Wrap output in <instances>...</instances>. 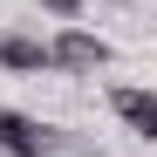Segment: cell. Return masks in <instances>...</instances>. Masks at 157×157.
<instances>
[{
  "label": "cell",
  "instance_id": "4",
  "mask_svg": "<svg viewBox=\"0 0 157 157\" xmlns=\"http://www.w3.org/2000/svg\"><path fill=\"white\" fill-rule=\"evenodd\" d=\"M109 109L137 130V137L157 144V96H150V89H109Z\"/></svg>",
  "mask_w": 157,
  "mask_h": 157
},
{
  "label": "cell",
  "instance_id": "2",
  "mask_svg": "<svg viewBox=\"0 0 157 157\" xmlns=\"http://www.w3.org/2000/svg\"><path fill=\"white\" fill-rule=\"evenodd\" d=\"M0 150L7 157H48L55 137H48V123H34L28 109H7V102H0Z\"/></svg>",
  "mask_w": 157,
  "mask_h": 157
},
{
  "label": "cell",
  "instance_id": "1",
  "mask_svg": "<svg viewBox=\"0 0 157 157\" xmlns=\"http://www.w3.org/2000/svg\"><path fill=\"white\" fill-rule=\"evenodd\" d=\"M48 55H55V68H68V75H96L102 62H109V41L68 21V28H62L55 41H48Z\"/></svg>",
  "mask_w": 157,
  "mask_h": 157
},
{
  "label": "cell",
  "instance_id": "3",
  "mask_svg": "<svg viewBox=\"0 0 157 157\" xmlns=\"http://www.w3.org/2000/svg\"><path fill=\"white\" fill-rule=\"evenodd\" d=\"M0 68H14V75H48L55 55H48V41H34V34H0Z\"/></svg>",
  "mask_w": 157,
  "mask_h": 157
},
{
  "label": "cell",
  "instance_id": "5",
  "mask_svg": "<svg viewBox=\"0 0 157 157\" xmlns=\"http://www.w3.org/2000/svg\"><path fill=\"white\" fill-rule=\"evenodd\" d=\"M41 7L55 14V21H75V14H82V0H41Z\"/></svg>",
  "mask_w": 157,
  "mask_h": 157
}]
</instances>
